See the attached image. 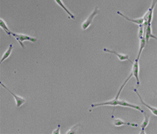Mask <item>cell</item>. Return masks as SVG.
I'll use <instances>...</instances> for the list:
<instances>
[{
  "mask_svg": "<svg viewBox=\"0 0 157 134\" xmlns=\"http://www.w3.org/2000/svg\"><path fill=\"white\" fill-rule=\"evenodd\" d=\"M108 105L109 106H113V107L121 106V107H123L131 108H133L134 110H138L141 113H144V111L139 106L130 103L124 100H120L119 98H114L111 100L108 101L100 103L92 104V105H91V108H95V107H101V106H108Z\"/></svg>",
  "mask_w": 157,
  "mask_h": 134,
  "instance_id": "obj_1",
  "label": "cell"
},
{
  "mask_svg": "<svg viewBox=\"0 0 157 134\" xmlns=\"http://www.w3.org/2000/svg\"><path fill=\"white\" fill-rule=\"evenodd\" d=\"M12 37H13L18 41V42L23 49L25 48L23 44V42H25V41H28V42H35L37 40L35 37H31L30 35L23 34H16L13 32H12Z\"/></svg>",
  "mask_w": 157,
  "mask_h": 134,
  "instance_id": "obj_2",
  "label": "cell"
},
{
  "mask_svg": "<svg viewBox=\"0 0 157 134\" xmlns=\"http://www.w3.org/2000/svg\"><path fill=\"white\" fill-rule=\"evenodd\" d=\"M98 13H99V8L98 6H96L94 9L93 10V12L91 13V15L88 16V18L82 24V28L83 30H86L91 25L94 18H95V16L98 14Z\"/></svg>",
  "mask_w": 157,
  "mask_h": 134,
  "instance_id": "obj_3",
  "label": "cell"
},
{
  "mask_svg": "<svg viewBox=\"0 0 157 134\" xmlns=\"http://www.w3.org/2000/svg\"><path fill=\"white\" fill-rule=\"evenodd\" d=\"M0 85H1V86H2L3 88H5L6 90H7V91L9 92V93L11 94V95L13 96V98H14V99H15V102H16V106L17 108L20 107L21 106H22L24 103H25L26 100H25V98H23L22 97V96H18V95H15V93H13V92H12L11 91H10V90L3 83V82H2V81L0 82Z\"/></svg>",
  "mask_w": 157,
  "mask_h": 134,
  "instance_id": "obj_4",
  "label": "cell"
},
{
  "mask_svg": "<svg viewBox=\"0 0 157 134\" xmlns=\"http://www.w3.org/2000/svg\"><path fill=\"white\" fill-rule=\"evenodd\" d=\"M138 59H136L134 63H133V67L131 70V74L133 75V77L137 79V85L138 87L140 86V79H139V63Z\"/></svg>",
  "mask_w": 157,
  "mask_h": 134,
  "instance_id": "obj_5",
  "label": "cell"
},
{
  "mask_svg": "<svg viewBox=\"0 0 157 134\" xmlns=\"http://www.w3.org/2000/svg\"><path fill=\"white\" fill-rule=\"evenodd\" d=\"M157 3L156 0H153V2L152 3V5L151 7L148 9V10L146 12V13L143 16V18L145 20V22H147L148 24H152V18H153V10L155 7V5Z\"/></svg>",
  "mask_w": 157,
  "mask_h": 134,
  "instance_id": "obj_6",
  "label": "cell"
},
{
  "mask_svg": "<svg viewBox=\"0 0 157 134\" xmlns=\"http://www.w3.org/2000/svg\"><path fill=\"white\" fill-rule=\"evenodd\" d=\"M103 51L105 53H111V54H113L114 55L117 56V57H118V59L121 60V61H124V60H129L131 63H132V62L130 61V58H129V56L128 55H126V54H121L119 53H117L116 51L114 50H110L109 49H106V48H104L103 49ZM133 64V63H132Z\"/></svg>",
  "mask_w": 157,
  "mask_h": 134,
  "instance_id": "obj_7",
  "label": "cell"
},
{
  "mask_svg": "<svg viewBox=\"0 0 157 134\" xmlns=\"http://www.w3.org/2000/svg\"><path fill=\"white\" fill-rule=\"evenodd\" d=\"M117 13L118 15H120V16H121L122 17H123L124 18H125L126 20H127L129 22H133L135 24H137V25H142L145 23V20L143 18H138V19H131V18H130L128 17H127V16H125L123 13H122L121 12H120V11H117Z\"/></svg>",
  "mask_w": 157,
  "mask_h": 134,
  "instance_id": "obj_8",
  "label": "cell"
},
{
  "mask_svg": "<svg viewBox=\"0 0 157 134\" xmlns=\"http://www.w3.org/2000/svg\"><path fill=\"white\" fill-rule=\"evenodd\" d=\"M113 123H114V126H116V127H120V126H123V125L131 126L133 127H138V125L137 124H136V123H128V122H125L120 118H115L113 121Z\"/></svg>",
  "mask_w": 157,
  "mask_h": 134,
  "instance_id": "obj_9",
  "label": "cell"
},
{
  "mask_svg": "<svg viewBox=\"0 0 157 134\" xmlns=\"http://www.w3.org/2000/svg\"><path fill=\"white\" fill-rule=\"evenodd\" d=\"M145 39H146V43L148 42V41L150 40V38H153L154 39L157 40V37L154 36L152 34V24H147V26H146V31L145 33Z\"/></svg>",
  "mask_w": 157,
  "mask_h": 134,
  "instance_id": "obj_10",
  "label": "cell"
},
{
  "mask_svg": "<svg viewBox=\"0 0 157 134\" xmlns=\"http://www.w3.org/2000/svg\"><path fill=\"white\" fill-rule=\"evenodd\" d=\"M133 91L136 92V94H137V95H138V96L139 97V98H140V101H141V103H142L144 106H145L146 107H147V108L150 110V111L153 113V114L154 115L157 116V108H156L152 107H151V106L148 105V104H146V103H145V101L143 100V99H142L141 96H140V95L139 94V92H138V91H137V89H134V90H133Z\"/></svg>",
  "mask_w": 157,
  "mask_h": 134,
  "instance_id": "obj_11",
  "label": "cell"
},
{
  "mask_svg": "<svg viewBox=\"0 0 157 134\" xmlns=\"http://www.w3.org/2000/svg\"><path fill=\"white\" fill-rule=\"evenodd\" d=\"M143 113L145 115V118H144L143 121L142 122V123L141 124V125L140 126V128H141V132L140 133V134H141V133L145 134V130L146 127L148 126L149 121H150V116L148 115H147V113H145V111H144Z\"/></svg>",
  "mask_w": 157,
  "mask_h": 134,
  "instance_id": "obj_12",
  "label": "cell"
},
{
  "mask_svg": "<svg viewBox=\"0 0 157 134\" xmlns=\"http://www.w3.org/2000/svg\"><path fill=\"white\" fill-rule=\"evenodd\" d=\"M55 2L67 13V14L69 15V18H70L72 20H75L76 19V16L69 11V10L68 9V8L65 6V5L63 3V2H62V0H55Z\"/></svg>",
  "mask_w": 157,
  "mask_h": 134,
  "instance_id": "obj_13",
  "label": "cell"
},
{
  "mask_svg": "<svg viewBox=\"0 0 157 134\" xmlns=\"http://www.w3.org/2000/svg\"><path fill=\"white\" fill-rule=\"evenodd\" d=\"M13 45L10 44L9 45V47L8 48V49L5 51V53L3 54V55L2 56V58L1 59V61H0V63H1V64L3 63L6 59H7L10 56V55H11L12 51H13Z\"/></svg>",
  "mask_w": 157,
  "mask_h": 134,
  "instance_id": "obj_14",
  "label": "cell"
},
{
  "mask_svg": "<svg viewBox=\"0 0 157 134\" xmlns=\"http://www.w3.org/2000/svg\"><path fill=\"white\" fill-rule=\"evenodd\" d=\"M0 27H1L4 31L5 32L9 37H12V31L9 30V28H8L7 24L5 23V22L4 20L1 18H0Z\"/></svg>",
  "mask_w": 157,
  "mask_h": 134,
  "instance_id": "obj_15",
  "label": "cell"
},
{
  "mask_svg": "<svg viewBox=\"0 0 157 134\" xmlns=\"http://www.w3.org/2000/svg\"><path fill=\"white\" fill-rule=\"evenodd\" d=\"M146 42L145 37V36H143V37L140 39L139 52H138V54L137 58L136 59H138V60H139V59H140V56H141V54L142 51H143V50L144 49V48H145V46H146Z\"/></svg>",
  "mask_w": 157,
  "mask_h": 134,
  "instance_id": "obj_16",
  "label": "cell"
},
{
  "mask_svg": "<svg viewBox=\"0 0 157 134\" xmlns=\"http://www.w3.org/2000/svg\"><path fill=\"white\" fill-rule=\"evenodd\" d=\"M79 127V125H76L74 126H73L69 131H67L66 132V133L67 134H73V133H76L77 129Z\"/></svg>",
  "mask_w": 157,
  "mask_h": 134,
  "instance_id": "obj_17",
  "label": "cell"
},
{
  "mask_svg": "<svg viewBox=\"0 0 157 134\" xmlns=\"http://www.w3.org/2000/svg\"><path fill=\"white\" fill-rule=\"evenodd\" d=\"M60 125L59 124L57 125V127L56 128V129L53 131L52 133H53V134H59L60 133Z\"/></svg>",
  "mask_w": 157,
  "mask_h": 134,
  "instance_id": "obj_18",
  "label": "cell"
}]
</instances>
